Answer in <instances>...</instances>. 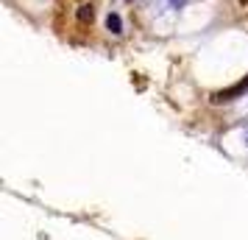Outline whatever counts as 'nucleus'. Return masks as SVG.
<instances>
[{
	"label": "nucleus",
	"instance_id": "nucleus-1",
	"mask_svg": "<svg viewBox=\"0 0 248 240\" xmlns=\"http://www.w3.org/2000/svg\"><path fill=\"white\" fill-rule=\"evenodd\" d=\"M246 84H248V81H240V84H237V87H232V90H220V92H215V95H212V103H223V101H232L234 95H240V92L246 90Z\"/></svg>",
	"mask_w": 248,
	"mask_h": 240
},
{
	"label": "nucleus",
	"instance_id": "nucleus-2",
	"mask_svg": "<svg viewBox=\"0 0 248 240\" xmlns=\"http://www.w3.org/2000/svg\"><path fill=\"white\" fill-rule=\"evenodd\" d=\"M92 17H95L92 3H81L78 6V23H92Z\"/></svg>",
	"mask_w": 248,
	"mask_h": 240
},
{
	"label": "nucleus",
	"instance_id": "nucleus-3",
	"mask_svg": "<svg viewBox=\"0 0 248 240\" xmlns=\"http://www.w3.org/2000/svg\"><path fill=\"white\" fill-rule=\"evenodd\" d=\"M106 25H109V31H112V34H120V31H123V23H120V17H117V14H109V17H106Z\"/></svg>",
	"mask_w": 248,
	"mask_h": 240
},
{
	"label": "nucleus",
	"instance_id": "nucleus-4",
	"mask_svg": "<svg viewBox=\"0 0 248 240\" xmlns=\"http://www.w3.org/2000/svg\"><path fill=\"white\" fill-rule=\"evenodd\" d=\"M240 3H243V6H246V3H248V0H240Z\"/></svg>",
	"mask_w": 248,
	"mask_h": 240
}]
</instances>
